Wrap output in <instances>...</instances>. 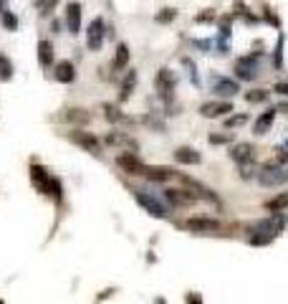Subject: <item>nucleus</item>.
Instances as JSON below:
<instances>
[{"label": "nucleus", "instance_id": "obj_1", "mask_svg": "<svg viewBox=\"0 0 288 304\" xmlns=\"http://www.w3.org/2000/svg\"><path fill=\"white\" fill-rule=\"evenodd\" d=\"M31 183L36 185V190H38V193L48 195V198H53L56 203H61V198H63L61 180H58V178H53L43 165H31Z\"/></svg>", "mask_w": 288, "mask_h": 304}, {"label": "nucleus", "instance_id": "obj_2", "mask_svg": "<svg viewBox=\"0 0 288 304\" xmlns=\"http://www.w3.org/2000/svg\"><path fill=\"white\" fill-rule=\"evenodd\" d=\"M286 180H288V175L281 170V165H276V162L263 165V170L258 172V183L265 185V188H276V185H281Z\"/></svg>", "mask_w": 288, "mask_h": 304}, {"label": "nucleus", "instance_id": "obj_3", "mask_svg": "<svg viewBox=\"0 0 288 304\" xmlns=\"http://www.w3.org/2000/svg\"><path fill=\"white\" fill-rule=\"evenodd\" d=\"M104 36H106L104 18H94L91 23H88V31H86V46H88V51H101Z\"/></svg>", "mask_w": 288, "mask_h": 304}, {"label": "nucleus", "instance_id": "obj_4", "mask_svg": "<svg viewBox=\"0 0 288 304\" xmlns=\"http://www.w3.org/2000/svg\"><path fill=\"white\" fill-rule=\"evenodd\" d=\"M258 58H260V53H258V51H255V53H250V56L238 58V61H235V76H238V79H243V81L255 79V74H258Z\"/></svg>", "mask_w": 288, "mask_h": 304}, {"label": "nucleus", "instance_id": "obj_5", "mask_svg": "<svg viewBox=\"0 0 288 304\" xmlns=\"http://www.w3.org/2000/svg\"><path fill=\"white\" fill-rule=\"evenodd\" d=\"M134 198H137V203L149 213V215H154V218H167V208L154 198V195H149V193H144V190H134Z\"/></svg>", "mask_w": 288, "mask_h": 304}, {"label": "nucleus", "instance_id": "obj_6", "mask_svg": "<svg viewBox=\"0 0 288 304\" xmlns=\"http://www.w3.org/2000/svg\"><path fill=\"white\" fill-rule=\"evenodd\" d=\"M154 84H157V89H160V97L169 104L172 101V92H174V86H177V79L169 69H160L157 71V79H154Z\"/></svg>", "mask_w": 288, "mask_h": 304}, {"label": "nucleus", "instance_id": "obj_7", "mask_svg": "<svg viewBox=\"0 0 288 304\" xmlns=\"http://www.w3.org/2000/svg\"><path fill=\"white\" fill-rule=\"evenodd\" d=\"M165 198H167L172 205H177V208H187V205H192V203L197 201V195H195V190L167 188V190H165Z\"/></svg>", "mask_w": 288, "mask_h": 304}, {"label": "nucleus", "instance_id": "obj_8", "mask_svg": "<svg viewBox=\"0 0 288 304\" xmlns=\"http://www.w3.org/2000/svg\"><path fill=\"white\" fill-rule=\"evenodd\" d=\"M69 140H71L74 145L83 147L86 152H94V155H99V150H101L99 140H96L91 132H83V129H74V132H69Z\"/></svg>", "mask_w": 288, "mask_h": 304}, {"label": "nucleus", "instance_id": "obj_9", "mask_svg": "<svg viewBox=\"0 0 288 304\" xmlns=\"http://www.w3.org/2000/svg\"><path fill=\"white\" fill-rule=\"evenodd\" d=\"M180 226L185 231H192V233H215V231H220V223L215 218H187Z\"/></svg>", "mask_w": 288, "mask_h": 304}, {"label": "nucleus", "instance_id": "obj_10", "mask_svg": "<svg viewBox=\"0 0 288 304\" xmlns=\"http://www.w3.org/2000/svg\"><path fill=\"white\" fill-rule=\"evenodd\" d=\"M117 165L124 172H129V175H144V170H147V165L134 155V152H124V155H119L117 157Z\"/></svg>", "mask_w": 288, "mask_h": 304}, {"label": "nucleus", "instance_id": "obj_11", "mask_svg": "<svg viewBox=\"0 0 288 304\" xmlns=\"http://www.w3.org/2000/svg\"><path fill=\"white\" fill-rule=\"evenodd\" d=\"M230 157L238 162V165H246V162H253L255 157V147L250 142H238L230 147Z\"/></svg>", "mask_w": 288, "mask_h": 304}, {"label": "nucleus", "instance_id": "obj_12", "mask_svg": "<svg viewBox=\"0 0 288 304\" xmlns=\"http://www.w3.org/2000/svg\"><path fill=\"white\" fill-rule=\"evenodd\" d=\"M228 112H233V104L230 101H207L200 106V114L207 117V119H215V117H225Z\"/></svg>", "mask_w": 288, "mask_h": 304}, {"label": "nucleus", "instance_id": "obj_13", "mask_svg": "<svg viewBox=\"0 0 288 304\" xmlns=\"http://www.w3.org/2000/svg\"><path fill=\"white\" fill-rule=\"evenodd\" d=\"M212 92L217 97H235V92H240L238 81L233 79H223V76H212Z\"/></svg>", "mask_w": 288, "mask_h": 304}, {"label": "nucleus", "instance_id": "obj_14", "mask_svg": "<svg viewBox=\"0 0 288 304\" xmlns=\"http://www.w3.org/2000/svg\"><path fill=\"white\" fill-rule=\"evenodd\" d=\"M53 79L61 84H74L76 81V66L71 61H58L56 69H53Z\"/></svg>", "mask_w": 288, "mask_h": 304}, {"label": "nucleus", "instance_id": "obj_15", "mask_svg": "<svg viewBox=\"0 0 288 304\" xmlns=\"http://www.w3.org/2000/svg\"><path fill=\"white\" fill-rule=\"evenodd\" d=\"M66 26H69L71 33L81 31V5L79 3H69V5H66Z\"/></svg>", "mask_w": 288, "mask_h": 304}, {"label": "nucleus", "instance_id": "obj_16", "mask_svg": "<svg viewBox=\"0 0 288 304\" xmlns=\"http://www.w3.org/2000/svg\"><path fill=\"white\" fill-rule=\"evenodd\" d=\"M174 160L182 162V165H200V152L192 150V147H177L174 150Z\"/></svg>", "mask_w": 288, "mask_h": 304}, {"label": "nucleus", "instance_id": "obj_17", "mask_svg": "<svg viewBox=\"0 0 288 304\" xmlns=\"http://www.w3.org/2000/svg\"><path fill=\"white\" fill-rule=\"evenodd\" d=\"M172 175H174V170L162 167V165H157V167L147 165V170H144V178H147V180H152V183H165V180H169Z\"/></svg>", "mask_w": 288, "mask_h": 304}, {"label": "nucleus", "instance_id": "obj_18", "mask_svg": "<svg viewBox=\"0 0 288 304\" xmlns=\"http://www.w3.org/2000/svg\"><path fill=\"white\" fill-rule=\"evenodd\" d=\"M38 63L41 66H53V43L48 41V38H43V41H38Z\"/></svg>", "mask_w": 288, "mask_h": 304}, {"label": "nucleus", "instance_id": "obj_19", "mask_svg": "<svg viewBox=\"0 0 288 304\" xmlns=\"http://www.w3.org/2000/svg\"><path fill=\"white\" fill-rule=\"evenodd\" d=\"M273 119H276V109H268V112H263L258 119H255V127H253V132L255 135H265L271 129V124H273Z\"/></svg>", "mask_w": 288, "mask_h": 304}, {"label": "nucleus", "instance_id": "obj_20", "mask_svg": "<svg viewBox=\"0 0 288 304\" xmlns=\"http://www.w3.org/2000/svg\"><path fill=\"white\" fill-rule=\"evenodd\" d=\"M126 63H129V46H126V43H119L117 53H114V61H112V69L114 71H122Z\"/></svg>", "mask_w": 288, "mask_h": 304}, {"label": "nucleus", "instance_id": "obj_21", "mask_svg": "<svg viewBox=\"0 0 288 304\" xmlns=\"http://www.w3.org/2000/svg\"><path fill=\"white\" fill-rule=\"evenodd\" d=\"M134 86H137V71H129L126 79L122 81V92H119V99L126 101L131 97V92H134Z\"/></svg>", "mask_w": 288, "mask_h": 304}, {"label": "nucleus", "instance_id": "obj_22", "mask_svg": "<svg viewBox=\"0 0 288 304\" xmlns=\"http://www.w3.org/2000/svg\"><path fill=\"white\" fill-rule=\"evenodd\" d=\"M265 208H268L271 213L286 210V208H288V193H281V195H276V198H271L268 203H265Z\"/></svg>", "mask_w": 288, "mask_h": 304}, {"label": "nucleus", "instance_id": "obj_23", "mask_svg": "<svg viewBox=\"0 0 288 304\" xmlns=\"http://www.w3.org/2000/svg\"><path fill=\"white\" fill-rule=\"evenodd\" d=\"M66 119L74 122V124H86L88 119H91V114H88L86 109H69V114H66Z\"/></svg>", "mask_w": 288, "mask_h": 304}, {"label": "nucleus", "instance_id": "obj_24", "mask_svg": "<svg viewBox=\"0 0 288 304\" xmlns=\"http://www.w3.org/2000/svg\"><path fill=\"white\" fill-rule=\"evenodd\" d=\"M104 117H106L109 122H126V117L117 109L114 104H104Z\"/></svg>", "mask_w": 288, "mask_h": 304}, {"label": "nucleus", "instance_id": "obj_25", "mask_svg": "<svg viewBox=\"0 0 288 304\" xmlns=\"http://www.w3.org/2000/svg\"><path fill=\"white\" fill-rule=\"evenodd\" d=\"M0 79H3V81L13 79V63H10L8 56H0Z\"/></svg>", "mask_w": 288, "mask_h": 304}, {"label": "nucleus", "instance_id": "obj_26", "mask_svg": "<svg viewBox=\"0 0 288 304\" xmlns=\"http://www.w3.org/2000/svg\"><path fill=\"white\" fill-rule=\"evenodd\" d=\"M0 20H3V28H5V31H15V28H18V15L10 13V10H5L3 15H0Z\"/></svg>", "mask_w": 288, "mask_h": 304}, {"label": "nucleus", "instance_id": "obj_27", "mask_svg": "<svg viewBox=\"0 0 288 304\" xmlns=\"http://www.w3.org/2000/svg\"><path fill=\"white\" fill-rule=\"evenodd\" d=\"M174 18H177V10H174V8H162L154 20H157V23H172Z\"/></svg>", "mask_w": 288, "mask_h": 304}, {"label": "nucleus", "instance_id": "obj_28", "mask_svg": "<svg viewBox=\"0 0 288 304\" xmlns=\"http://www.w3.org/2000/svg\"><path fill=\"white\" fill-rule=\"evenodd\" d=\"M246 99H248L250 104H260V101L268 99V92H265V89H253V92L246 94Z\"/></svg>", "mask_w": 288, "mask_h": 304}, {"label": "nucleus", "instance_id": "obj_29", "mask_svg": "<svg viewBox=\"0 0 288 304\" xmlns=\"http://www.w3.org/2000/svg\"><path fill=\"white\" fill-rule=\"evenodd\" d=\"M106 145H129L131 147V140L124 137V135H119V132H109L106 135Z\"/></svg>", "mask_w": 288, "mask_h": 304}, {"label": "nucleus", "instance_id": "obj_30", "mask_svg": "<svg viewBox=\"0 0 288 304\" xmlns=\"http://www.w3.org/2000/svg\"><path fill=\"white\" fill-rule=\"evenodd\" d=\"M283 33L278 36V46H276V56H273V63H276V69H281L283 66Z\"/></svg>", "mask_w": 288, "mask_h": 304}, {"label": "nucleus", "instance_id": "obj_31", "mask_svg": "<svg viewBox=\"0 0 288 304\" xmlns=\"http://www.w3.org/2000/svg\"><path fill=\"white\" fill-rule=\"evenodd\" d=\"M248 117L246 114H233V117H225V127H240V124H246Z\"/></svg>", "mask_w": 288, "mask_h": 304}, {"label": "nucleus", "instance_id": "obj_32", "mask_svg": "<svg viewBox=\"0 0 288 304\" xmlns=\"http://www.w3.org/2000/svg\"><path fill=\"white\" fill-rule=\"evenodd\" d=\"M144 124H147V127H154V129H160V132H165V124H162L157 117H144Z\"/></svg>", "mask_w": 288, "mask_h": 304}, {"label": "nucleus", "instance_id": "obj_33", "mask_svg": "<svg viewBox=\"0 0 288 304\" xmlns=\"http://www.w3.org/2000/svg\"><path fill=\"white\" fill-rule=\"evenodd\" d=\"M207 142H210V145H225V142H230V137H228V135H210Z\"/></svg>", "mask_w": 288, "mask_h": 304}, {"label": "nucleus", "instance_id": "obj_34", "mask_svg": "<svg viewBox=\"0 0 288 304\" xmlns=\"http://www.w3.org/2000/svg\"><path fill=\"white\" fill-rule=\"evenodd\" d=\"M56 3H58V0H46V3H43V8H41V13H43V15H51V10L56 8Z\"/></svg>", "mask_w": 288, "mask_h": 304}, {"label": "nucleus", "instance_id": "obj_35", "mask_svg": "<svg viewBox=\"0 0 288 304\" xmlns=\"http://www.w3.org/2000/svg\"><path fill=\"white\" fill-rule=\"evenodd\" d=\"M207 20H215V10H210V13H200V15H197V23H207Z\"/></svg>", "mask_w": 288, "mask_h": 304}, {"label": "nucleus", "instance_id": "obj_36", "mask_svg": "<svg viewBox=\"0 0 288 304\" xmlns=\"http://www.w3.org/2000/svg\"><path fill=\"white\" fill-rule=\"evenodd\" d=\"M273 92H278V94H283V97H288V84H286V81H278V84L273 86Z\"/></svg>", "mask_w": 288, "mask_h": 304}, {"label": "nucleus", "instance_id": "obj_37", "mask_svg": "<svg viewBox=\"0 0 288 304\" xmlns=\"http://www.w3.org/2000/svg\"><path fill=\"white\" fill-rule=\"evenodd\" d=\"M265 18H268V20H271V23L276 26V28L281 26V20H278V15H273V13H271V8H265Z\"/></svg>", "mask_w": 288, "mask_h": 304}, {"label": "nucleus", "instance_id": "obj_38", "mask_svg": "<svg viewBox=\"0 0 288 304\" xmlns=\"http://www.w3.org/2000/svg\"><path fill=\"white\" fill-rule=\"evenodd\" d=\"M187 302H190V304H203V297H200V294H190Z\"/></svg>", "mask_w": 288, "mask_h": 304}, {"label": "nucleus", "instance_id": "obj_39", "mask_svg": "<svg viewBox=\"0 0 288 304\" xmlns=\"http://www.w3.org/2000/svg\"><path fill=\"white\" fill-rule=\"evenodd\" d=\"M5 5H8V0H0V15L5 13Z\"/></svg>", "mask_w": 288, "mask_h": 304}, {"label": "nucleus", "instance_id": "obj_40", "mask_svg": "<svg viewBox=\"0 0 288 304\" xmlns=\"http://www.w3.org/2000/svg\"><path fill=\"white\" fill-rule=\"evenodd\" d=\"M33 3H36L38 8H43V3H46V0H33Z\"/></svg>", "mask_w": 288, "mask_h": 304}, {"label": "nucleus", "instance_id": "obj_41", "mask_svg": "<svg viewBox=\"0 0 288 304\" xmlns=\"http://www.w3.org/2000/svg\"><path fill=\"white\" fill-rule=\"evenodd\" d=\"M286 175H288V170H286Z\"/></svg>", "mask_w": 288, "mask_h": 304}, {"label": "nucleus", "instance_id": "obj_42", "mask_svg": "<svg viewBox=\"0 0 288 304\" xmlns=\"http://www.w3.org/2000/svg\"><path fill=\"white\" fill-rule=\"evenodd\" d=\"M0 304H3V302H0Z\"/></svg>", "mask_w": 288, "mask_h": 304}]
</instances>
